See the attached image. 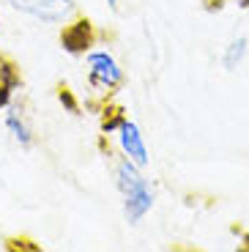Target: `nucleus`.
Listing matches in <instances>:
<instances>
[{
  "label": "nucleus",
  "instance_id": "20e7f679",
  "mask_svg": "<svg viewBox=\"0 0 249 252\" xmlns=\"http://www.w3.org/2000/svg\"><path fill=\"white\" fill-rule=\"evenodd\" d=\"M22 82H25V77H22V66H19L8 52L0 50V110L11 104L14 94L22 88Z\"/></svg>",
  "mask_w": 249,
  "mask_h": 252
},
{
  "label": "nucleus",
  "instance_id": "7ed1b4c3",
  "mask_svg": "<svg viewBox=\"0 0 249 252\" xmlns=\"http://www.w3.org/2000/svg\"><path fill=\"white\" fill-rule=\"evenodd\" d=\"M8 3L17 11L31 14L47 25H66L80 14V6L74 0H8Z\"/></svg>",
  "mask_w": 249,
  "mask_h": 252
},
{
  "label": "nucleus",
  "instance_id": "423d86ee",
  "mask_svg": "<svg viewBox=\"0 0 249 252\" xmlns=\"http://www.w3.org/2000/svg\"><path fill=\"white\" fill-rule=\"evenodd\" d=\"M154 200H156V192H154V187H151V181H148L145 187H140L137 192H131V195L124 197V217L131 222V225H137L151 208H154Z\"/></svg>",
  "mask_w": 249,
  "mask_h": 252
},
{
  "label": "nucleus",
  "instance_id": "6e6552de",
  "mask_svg": "<svg viewBox=\"0 0 249 252\" xmlns=\"http://www.w3.org/2000/svg\"><path fill=\"white\" fill-rule=\"evenodd\" d=\"M96 115H99L101 134H115V132L121 129V126H124L126 121H129V118H126V110L121 107L118 101H112V99L107 101V104H104V107H101Z\"/></svg>",
  "mask_w": 249,
  "mask_h": 252
},
{
  "label": "nucleus",
  "instance_id": "1a4fd4ad",
  "mask_svg": "<svg viewBox=\"0 0 249 252\" xmlns=\"http://www.w3.org/2000/svg\"><path fill=\"white\" fill-rule=\"evenodd\" d=\"M247 50H249V41L247 36H236L230 41V44L224 47V55H222V66L227 71H236L238 66L244 63V58H247Z\"/></svg>",
  "mask_w": 249,
  "mask_h": 252
},
{
  "label": "nucleus",
  "instance_id": "9d476101",
  "mask_svg": "<svg viewBox=\"0 0 249 252\" xmlns=\"http://www.w3.org/2000/svg\"><path fill=\"white\" fill-rule=\"evenodd\" d=\"M58 99H61V104H66V110H69V113H80V101L74 99V94H71V88L69 85H66V82H61V85H58Z\"/></svg>",
  "mask_w": 249,
  "mask_h": 252
},
{
  "label": "nucleus",
  "instance_id": "39448f33",
  "mask_svg": "<svg viewBox=\"0 0 249 252\" xmlns=\"http://www.w3.org/2000/svg\"><path fill=\"white\" fill-rule=\"evenodd\" d=\"M118 143H121V151H124L134 164H140V167H148V162H151L148 148H145L143 132H140V126L134 124V121H126V124L118 129Z\"/></svg>",
  "mask_w": 249,
  "mask_h": 252
},
{
  "label": "nucleus",
  "instance_id": "ddd939ff",
  "mask_svg": "<svg viewBox=\"0 0 249 252\" xmlns=\"http://www.w3.org/2000/svg\"><path fill=\"white\" fill-rule=\"evenodd\" d=\"M110 3V8H118V0H107Z\"/></svg>",
  "mask_w": 249,
  "mask_h": 252
},
{
  "label": "nucleus",
  "instance_id": "f03ea898",
  "mask_svg": "<svg viewBox=\"0 0 249 252\" xmlns=\"http://www.w3.org/2000/svg\"><path fill=\"white\" fill-rule=\"evenodd\" d=\"M99 28L93 25V19L85 17V14H77L71 22L61 28V47L63 52H69L74 58H82L88 52H93V47L99 44Z\"/></svg>",
  "mask_w": 249,
  "mask_h": 252
},
{
  "label": "nucleus",
  "instance_id": "f8f14e48",
  "mask_svg": "<svg viewBox=\"0 0 249 252\" xmlns=\"http://www.w3.org/2000/svg\"><path fill=\"white\" fill-rule=\"evenodd\" d=\"M238 6H241V8H247V11H249V0H238Z\"/></svg>",
  "mask_w": 249,
  "mask_h": 252
},
{
  "label": "nucleus",
  "instance_id": "0eeeda50",
  "mask_svg": "<svg viewBox=\"0 0 249 252\" xmlns=\"http://www.w3.org/2000/svg\"><path fill=\"white\" fill-rule=\"evenodd\" d=\"M6 129L11 132V137L17 140L22 148H31V145L36 143V134H33V129L28 126V121H25V115H22L19 107H14L11 113L6 115Z\"/></svg>",
  "mask_w": 249,
  "mask_h": 252
},
{
  "label": "nucleus",
  "instance_id": "f257e3e1",
  "mask_svg": "<svg viewBox=\"0 0 249 252\" xmlns=\"http://www.w3.org/2000/svg\"><path fill=\"white\" fill-rule=\"evenodd\" d=\"M88 88H91V99L85 101L88 110L99 113L110 99H115L121 88H124V69H121L115 58L110 52H88Z\"/></svg>",
  "mask_w": 249,
  "mask_h": 252
},
{
  "label": "nucleus",
  "instance_id": "9b49d317",
  "mask_svg": "<svg viewBox=\"0 0 249 252\" xmlns=\"http://www.w3.org/2000/svg\"><path fill=\"white\" fill-rule=\"evenodd\" d=\"M200 3H203V8H206L208 14H217V11H222L230 0H200Z\"/></svg>",
  "mask_w": 249,
  "mask_h": 252
}]
</instances>
